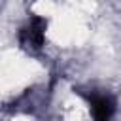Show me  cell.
I'll return each mask as SVG.
<instances>
[{
	"label": "cell",
	"mask_w": 121,
	"mask_h": 121,
	"mask_svg": "<svg viewBox=\"0 0 121 121\" xmlns=\"http://www.w3.org/2000/svg\"><path fill=\"white\" fill-rule=\"evenodd\" d=\"M115 112V100L110 95H93L91 96V113L95 121H110Z\"/></svg>",
	"instance_id": "cell-1"
}]
</instances>
